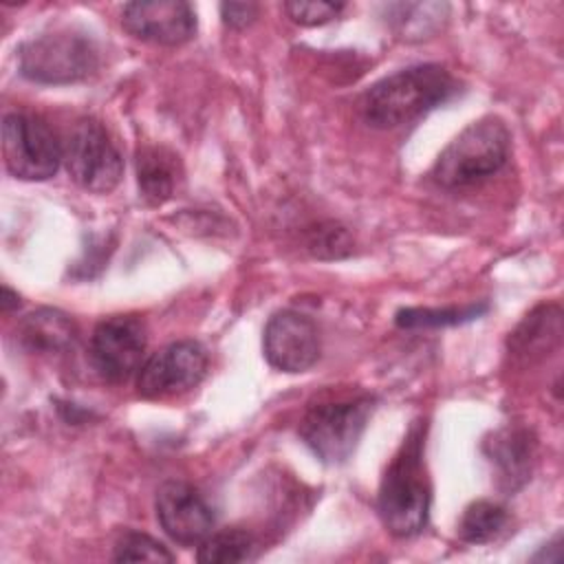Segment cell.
<instances>
[{
    "label": "cell",
    "instance_id": "21",
    "mask_svg": "<svg viewBox=\"0 0 564 564\" xmlns=\"http://www.w3.org/2000/svg\"><path fill=\"white\" fill-rule=\"evenodd\" d=\"M115 562H174V553L148 533L126 531L115 544Z\"/></svg>",
    "mask_w": 564,
    "mask_h": 564
},
{
    "label": "cell",
    "instance_id": "10",
    "mask_svg": "<svg viewBox=\"0 0 564 564\" xmlns=\"http://www.w3.org/2000/svg\"><path fill=\"white\" fill-rule=\"evenodd\" d=\"M154 509L161 529L183 546L200 544L216 522L214 509L205 496L183 480L163 482L156 491Z\"/></svg>",
    "mask_w": 564,
    "mask_h": 564
},
{
    "label": "cell",
    "instance_id": "13",
    "mask_svg": "<svg viewBox=\"0 0 564 564\" xmlns=\"http://www.w3.org/2000/svg\"><path fill=\"white\" fill-rule=\"evenodd\" d=\"M15 335L22 348L29 352L55 355L75 346L77 326L66 313L57 308H40L20 319Z\"/></svg>",
    "mask_w": 564,
    "mask_h": 564
},
{
    "label": "cell",
    "instance_id": "18",
    "mask_svg": "<svg viewBox=\"0 0 564 564\" xmlns=\"http://www.w3.org/2000/svg\"><path fill=\"white\" fill-rule=\"evenodd\" d=\"M507 522L509 513L502 505L494 500H476L463 511L458 520V535L467 544H485L498 538Z\"/></svg>",
    "mask_w": 564,
    "mask_h": 564
},
{
    "label": "cell",
    "instance_id": "14",
    "mask_svg": "<svg viewBox=\"0 0 564 564\" xmlns=\"http://www.w3.org/2000/svg\"><path fill=\"white\" fill-rule=\"evenodd\" d=\"M485 452L507 489L513 491L527 482L535 456V441L529 430H500L487 441Z\"/></svg>",
    "mask_w": 564,
    "mask_h": 564
},
{
    "label": "cell",
    "instance_id": "22",
    "mask_svg": "<svg viewBox=\"0 0 564 564\" xmlns=\"http://www.w3.org/2000/svg\"><path fill=\"white\" fill-rule=\"evenodd\" d=\"M284 11L289 18L302 26H319L330 20H335L341 11V2H304V0H293L284 4Z\"/></svg>",
    "mask_w": 564,
    "mask_h": 564
},
{
    "label": "cell",
    "instance_id": "11",
    "mask_svg": "<svg viewBox=\"0 0 564 564\" xmlns=\"http://www.w3.org/2000/svg\"><path fill=\"white\" fill-rule=\"evenodd\" d=\"M121 24L141 42L178 46L196 35V11L183 0L128 2L121 11Z\"/></svg>",
    "mask_w": 564,
    "mask_h": 564
},
{
    "label": "cell",
    "instance_id": "2",
    "mask_svg": "<svg viewBox=\"0 0 564 564\" xmlns=\"http://www.w3.org/2000/svg\"><path fill=\"white\" fill-rule=\"evenodd\" d=\"M423 447L425 425L416 421L379 485L377 509L386 529L397 538H412L427 524L432 487L425 471Z\"/></svg>",
    "mask_w": 564,
    "mask_h": 564
},
{
    "label": "cell",
    "instance_id": "1",
    "mask_svg": "<svg viewBox=\"0 0 564 564\" xmlns=\"http://www.w3.org/2000/svg\"><path fill=\"white\" fill-rule=\"evenodd\" d=\"M458 93V79L441 64H416L377 82L361 99L364 119L379 130L405 126Z\"/></svg>",
    "mask_w": 564,
    "mask_h": 564
},
{
    "label": "cell",
    "instance_id": "17",
    "mask_svg": "<svg viewBox=\"0 0 564 564\" xmlns=\"http://www.w3.org/2000/svg\"><path fill=\"white\" fill-rule=\"evenodd\" d=\"M390 22L401 37L421 40L441 26L447 15L445 2H399L388 7Z\"/></svg>",
    "mask_w": 564,
    "mask_h": 564
},
{
    "label": "cell",
    "instance_id": "24",
    "mask_svg": "<svg viewBox=\"0 0 564 564\" xmlns=\"http://www.w3.org/2000/svg\"><path fill=\"white\" fill-rule=\"evenodd\" d=\"M2 311H11V308H18L20 306V297L18 293H13L9 286H2Z\"/></svg>",
    "mask_w": 564,
    "mask_h": 564
},
{
    "label": "cell",
    "instance_id": "7",
    "mask_svg": "<svg viewBox=\"0 0 564 564\" xmlns=\"http://www.w3.org/2000/svg\"><path fill=\"white\" fill-rule=\"evenodd\" d=\"M2 156L7 170L22 181H46L64 161L62 143L48 123L26 112L4 115Z\"/></svg>",
    "mask_w": 564,
    "mask_h": 564
},
{
    "label": "cell",
    "instance_id": "23",
    "mask_svg": "<svg viewBox=\"0 0 564 564\" xmlns=\"http://www.w3.org/2000/svg\"><path fill=\"white\" fill-rule=\"evenodd\" d=\"M260 7L256 2H223L220 18L229 29H245L258 18Z\"/></svg>",
    "mask_w": 564,
    "mask_h": 564
},
{
    "label": "cell",
    "instance_id": "4",
    "mask_svg": "<svg viewBox=\"0 0 564 564\" xmlns=\"http://www.w3.org/2000/svg\"><path fill=\"white\" fill-rule=\"evenodd\" d=\"M99 51L86 33L59 29L24 42L18 51L22 77L35 84H73L93 75Z\"/></svg>",
    "mask_w": 564,
    "mask_h": 564
},
{
    "label": "cell",
    "instance_id": "19",
    "mask_svg": "<svg viewBox=\"0 0 564 564\" xmlns=\"http://www.w3.org/2000/svg\"><path fill=\"white\" fill-rule=\"evenodd\" d=\"M256 555V540L242 529H223L212 531L198 544V562L205 564H227V562H247Z\"/></svg>",
    "mask_w": 564,
    "mask_h": 564
},
{
    "label": "cell",
    "instance_id": "5",
    "mask_svg": "<svg viewBox=\"0 0 564 564\" xmlns=\"http://www.w3.org/2000/svg\"><path fill=\"white\" fill-rule=\"evenodd\" d=\"M372 408L375 399L370 394L317 403L304 414L300 436L322 463L339 465L352 456Z\"/></svg>",
    "mask_w": 564,
    "mask_h": 564
},
{
    "label": "cell",
    "instance_id": "12",
    "mask_svg": "<svg viewBox=\"0 0 564 564\" xmlns=\"http://www.w3.org/2000/svg\"><path fill=\"white\" fill-rule=\"evenodd\" d=\"M267 361L282 372H304L319 357V333L311 317L297 311L275 313L262 337Z\"/></svg>",
    "mask_w": 564,
    "mask_h": 564
},
{
    "label": "cell",
    "instance_id": "20",
    "mask_svg": "<svg viewBox=\"0 0 564 564\" xmlns=\"http://www.w3.org/2000/svg\"><path fill=\"white\" fill-rule=\"evenodd\" d=\"M487 304H471L463 308H403L397 313V324L401 328H438L454 326L480 317Z\"/></svg>",
    "mask_w": 564,
    "mask_h": 564
},
{
    "label": "cell",
    "instance_id": "9",
    "mask_svg": "<svg viewBox=\"0 0 564 564\" xmlns=\"http://www.w3.org/2000/svg\"><path fill=\"white\" fill-rule=\"evenodd\" d=\"M207 370V352L194 339L172 341L143 361L137 388L143 399H167L198 386Z\"/></svg>",
    "mask_w": 564,
    "mask_h": 564
},
{
    "label": "cell",
    "instance_id": "8",
    "mask_svg": "<svg viewBox=\"0 0 564 564\" xmlns=\"http://www.w3.org/2000/svg\"><path fill=\"white\" fill-rule=\"evenodd\" d=\"M145 326L134 315L101 319L90 337V361L110 383H123L139 375L145 357Z\"/></svg>",
    "mask_w": 564,
    "mask_h": 564
},
{
    "label": "cell",
    "instance_id": "3",
    "mask_svg": "<svg viewBox=\"0 0 564 564\" xmlns=\"http://www.w3.org/2000/svg\"><path fill=\"white\" fill-rule=\"evenodd\" d=\"M511 134L502 119L482 117L469 123L438 154L432 178L447 189L467 187L494 176L509 159Z\"/></svg>",
    "mask_w": 564,
    "mask_h": 564
},
{
    "label": "cell",
    "instance_id": "6",
    "mask_svg": "<svg viewBox=\"0 0 564 564\" xmlns=\"http://www.w3.org/2000/svg\"><path fill=\"white\" fill-rule=\"evenodd\" d=\"M62 154L70 178L88 192L108 194L123 176V156L97 119H79L70 128Z\"/></svg>",
    "mask_w": 564,
    "mask_h": 564
},
{
    "label": "cell",
    "instance_id": "15",
    "mask_svg": "<svg viewBox=\"0 0 564 564\" xmlns=\"http://www.w3.org/2000/svg\"><path fill=\"white\" fill-rule=\"evenodd\" d=\"M178 156L165 148L145 145L137 152V183L143 198L152 205L170 200L178 183Z\"/></svg>",
    "mask_w": 564,
    "mask_h": 564
},
{
    "label": "cell",
    "instance_id": "16",
    "mask_svg": "<svg viewBox=\"0 0 564 564\" xmlns=\"http://www.w3.org/2000/svg\"><path fill=\"white\" fill-rule=\"evenodd\" d=\"M562 337V311L555 304L540 306L527 319L518 326V330L511 335L509 346L516 352H538L549 350L560 344Z\"/></svg>",
    "mask_w": 564,
    "mask_h": 564
}]
</instances>
